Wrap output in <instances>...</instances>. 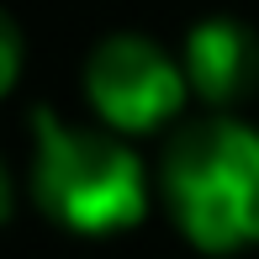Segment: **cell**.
<instances>
[{
  "mask_svg": "<svg viewBox=\"0 0 259 259\" xmlns=\"http://www.w3.org/2000/svg\"><path fill=\"white\" fill-rule=\"evenodd\" d=\"M21 79V27L16 21H0V96H11Z\"/></svg>",
  "mask_w": 259,
  "mask_h": 259,
  "instance_id": "obj_5",
  "label": "cell"
},
{
  "mask_svg": "<svg viewBox=\"0 0 259 259\" xmlns=\"http://www.w3.org/2000/svg\"><path fill=\"white\" fill-rule=\"evenodd\" d=\"M79 90H85L90 111L101 116V127L116 133V138L159 133L191 101L185 64L169 58V48H159L143 32H111V37H101L85 58Z\"/></svg>",
  "mask_w": 259,
  "mask_h": 259,
  "instance_id": "obj_3",
  "label": "cell"
},
{
  "mask_svg": "<svg viewBox=\"0 0 259 259\" xmlns=\"http://www.w3.org/2000/svg\"><path fill=\"white\" fill-rule=\"evenodd\" d=\"M180 64L191 96L222 116L259 90V32L238 16H201L180 42Z\"/></svg>",
  "mask_w": 259,
  "mask_h": 259,
  "instance_id": "obj_4",
  "label": "cell"
},
{
  "mask_svg": "<svg viewBox=\"0 0 259 259\" xmlns=\"http://www.w3.org/2000/svg\"><path fill=\"white\" fill-rule=\"evenodd\" d=\"M27 196L53 228L111 238L148 217V169L106 127H74L48 106L27 111Z\"/></svg>",
  "mask_w": 259,
  "mask_h": 259,
  "instance_id": "obj_1",
  "label": "cell"
},
{
  "mask_svg": "<svg viewBox=\"0 0 259 259\" xmlns=\"http://www.w3.org/2000/svg\"><path fill=\"white\" fill-rule=\"evenodd\" d=\"M159 196L196 254L259 249V127L238 116L175 127L159 159Z\"/></svg>",
  "mask_w": 259,
  "mask_h": 259,
  "instance_id": "obj_2",
  "label": "cell"
}]
</instances>
